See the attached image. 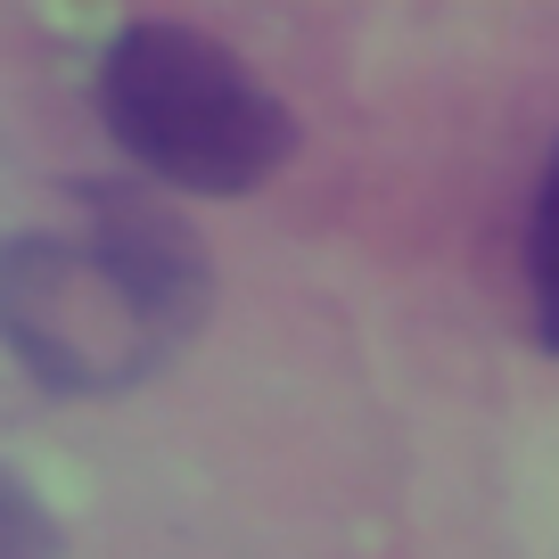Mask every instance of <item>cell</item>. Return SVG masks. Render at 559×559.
<instances>
[{
	"label": "cell",
	"mask_w": 559,
	"mask_h": 559,
	"mask_svg": "<svg viewBox=\"0 0 559 559\" xmlns=\"http://www.w3.org/2000/svg\"><path fill=\"white\" fill-rule=\"evenodd\" d=\"M99 116L148 181L198 198L255 190L297 148L280 91L190 25H123L99 58Z\"/></svg>",
	"instance_id": "2"
},
{
	"label": "cell",
	"mask_w": 559,
	"mask_h": 559,
	"mask_svg": "<svg viewBox=\"0 0 559 559\" xmlns=\"http://www.w3.org/2000/svg\"><path fill=\"white\" fill-rule=\"evenodd\" d=\"M0 559H67V535H58L50 502L9 461H0Z\"/></svg>",
	"instance_id": "4"
},
{
	"label": "cell",
	"mask_w": 559,
	"mask_h": 559,
	"mask_svg": "<svg viewBox=\"0 0 559 559\" xmlns=\"http://www.w3.org/2000/svg\"><path fill=\"white\" fill-rule=\"evenodd\" d=\"M83 239H0V346L50 395H116L198 337L214 263L157 190H83Z\"/></svg>",
	"instance_id": "1"
},
{
	"label": "cell",
	"mask_w": 559,
	"mask_h": 559,
	"mask_svg": "<svg viewBox=\"0 0 559 559\" xmlns=\"http://www.w3.org/2000/svg\"><path fill=\"white\" fill-rule=\"evenodd\" d=\"M526 272H535V330H543V346L559 354V148H551L543 190H535V239H526Z\"/></svg>",
	"instance_id": "3"
}]
</instances>
